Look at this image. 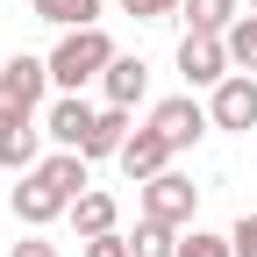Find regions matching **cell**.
<instances>
[{"label":"cell","mask_w":257,"mask_h":257,"mask_svg":"<svg viewBox=\"0 0 257 257\" xmlns=\"http://www.w3.org/2000/svg\"><path fill=\"white\" fill-rule=\"evenodd\" d=\"M107 64H114V43H107V29H64V36H57V50H50V86L79 93L86 79H100Z\"/></svg>","instance_id":"obj_1"},{"label":"cell","mask_w":257,"mask_h":257,"mask_svg":"<svg viewBox=\"0 0 257 257\" xmlns=\"http://www.w3.org/2000/svg\"><path fill=\"white\" fill-rule=\"evenodd\" d=\"M43 86H50V57H8L0 64V121H36L43 107Z\"/></svg>","instance_id":"obj_2"},{"label":"cell","mask_w":257,"mask_h":257,"mask_svg":"<svg viewBox=\"0 0 257 257\" xmlns=\"http://www.w3.org/2000/svg\"><path fill=\"white\" fill-rule=\"evenodd\" d=\"M193 214H200V186H193L186 172H157V179H143V221L186 229Z\"/></svg>","instance_id":"obj_3"},{"label":"cell","mask_w":257,"mask_h":257,"mask_svg":"<svg viewBox=\"0 0 257 257\" xmlns=\"http://www.w3.org/2000/svg\"><path fill=\"white\" fill-rule=\"evenodd\" d=\"M150 128H157V136H165L172 150H193V143H200L207 128H214V114L193 100V93H172V100H157V107H150Z\"/></svg>","instance_id":"obj_4"},{"label":"cell","mask_w":257,"mask_h":257,"mask_svg":"<svg viewBox=\"0 0 257 257\" xmlns=\"http://www.w3.org/2000/svg\"><path fill=\"white\" fill-rule=\"evenodd\" d=\"M214 128H236V136H250L257 128V72H229L214 86V100H207Z\"/></svg>","instance_id":"obj_5"},{"label":"cell","mask_w":257,"mask_h":257,"mask_svg":"<svg viewBox=\"0 0 257 257\" xmlns=\"http://www.w3.org/2000/svg\"><path fill=\"white\" fill-rule=\"evenodd\" d=\"M57 214H72V193L50 186L43 172H22V186H15V221H22V229H50Z\"/></svg>","instance_id":"obj_6"},{"label":"cell","mask_w":257,"mask_h":257,"mask_svg":"<svg viewBox=\"0 0 257 257\" xmlns=\"http://www.w3.org/2000/svg\"><path fill=\"white\" fill-rule=\"evenodd\" d=\"M179 79H186V93H193V86H221V79H229V43L186 29V43H179Z\"/></svg>","instance_id":"obj_7"},{"label":"cell","mask_w":257,"mask_h":257,"mask_svg":"<svg viewBox=\"0 0 257 257\" xmlns=\"http://www.w3.org/2000/svg\"><path fill=\"white\" fill-rule=\"evenodd\" d=\"M172 157H179V150L157 136V128H136V136L121 143L114 165H121V179H128V186H143V179H157V172H172Z\"/></svg>","instance_id":"obj_8"},{"label":"cell","mask_w":257,"mask_h":257,"mask_svg":"<svg viewBox=\"0 0 257 257\" xmlns=\"http://www.w3.org/2000/svg\"><path fill=\"white\" fill-rule=\"evenodd\" d=\"M93 121H100V107H86L79 93H64V100H50V114H43V136H50L57 150H86Z\"/></svg>","instance_id":"obj_9"},{"label":"cell","mask_w":257,"mask_h":257,"mask_svg":"<svg viewBox=\"0 0 257 257\" xmlns=\"http://www.w3.org/2000/svg\"><path fill=\"white\" fill-rule=\"evenodd\" d=\"M43 165V121H0V172H36Z\"/></svg>","instance_id":"obj_10"},{"label":"cell","mask_w":257,"mask_h":257,"mask_svg":"<svg viewBox=\"0 0 257 257\" xmlns=\"http://www.w3.org/2000/svg\"><path fill=\"white\" fill-rule=\"evenodd\" d=\"M100 93H107V107H136L143 93H150V72H143V57H121V50H114V64L100 72Z\"/></svg>","instance_id":"obj_11"},{"label":"cell","mask_w":257,"mask_h":257,"mask_svg":"<svg viewBox=\"0 0 257 257\" xmlns=\"http://www.w3.org/2000/svg\"><path fill=\"white\" fill-rule=\"evenodd\" d=\"M114 193H100V186H93V193H79V200H72V229L79 236H114Z\"/></svg>","instance_id":"obj_12"},{"label":"cell","mask_w":257,"mask_h":257,"mask_svg":"<svg viewBox=\"0 0 257 257\" xmlns=\"http://www.w3.org/2000/svg\"><path fill=\"white\" fill-rule=\"evenodd\" d=\"M136 136L128 128V107H100V121H93V136H86V157L100 165V157H121V143Z\"/></svg>","instance_id":"obj_13"},{"label":"cell","mask_w":257,"mask_h":257,"mask_svg":"<svg viewBox=\"0 0 257 257\" xmlns=\"http://www.w3.org/2000/svg\"><path fill=\"white\" fill-rule=\"evenodd\" d=\"M29 8L50 29H100V0H29Z\"/></svg>","instance_id":"obj_14"},{"label":"cell","mask_w":257,"mask_h":257,"mask_svg":"<svg viewBox=\"0 0 257 257\" xmlns=\"http://www.w3.org/2000/svg\"><path fill=\"white\" fill-rule=\"evenodd\" d=\"M236 8H243V0H186L179 15L200 29V36H229V29H236Z\"/></svg>","instance_id":"obj_15"},{"label":"cell","mask_w":257,"mask_h":257,"mask_svg":"<svg viewBox=\"0 0 257 257\" xmlns=\"http://www.w3.org/2000/svg\"><path fill=\"white\" fill-rule=\"evenodd\" d=\"M128 257H179V229H165V221H136Z\"/></svg>","instance_id":"obj_16"},{"label":"cell","mask_w":257,"mask_h":257,"mask_svg":"<svg viewBox=\"0 0 257 257\" xmlns=\"http://www.w3.org/2000/svg\"><path fill=\"white\" fill-rule=\"evenodd\" d=\"M221 43H229V64H243V72H257V15H236V29H229Z\"/></svg>","instance_id":"obj_17"},{"label":"cell","mask_w":257,"mask_h":257,"mask_svg":"<svg viewBox=\"0 0 257 257\" xmlns=\"http://www.w3.org/2000/svg\"><path fill=\"white\" fill-rule=\"evenodd\" d=\"M179 257H236V250H229V236H214V229H193V236H179Z\"/></svg>","instance_id":"obj_18"},{"label":"cell","mask_w":257,"mask_h":257,"mask_svg":"<svg viewBox=\"0 0 257 257\" xmlns=\"http://www.w3.org/2000/svg\"><path fill=\"white\" fill-rule=\"evenodd\" d=\"M179 8H186V0H121V15H136V22H165Z\"/></svg>","instance_id":"obj_19"},{"label":"cell","mask_w":257,"mask_h":257,"mask_svg":"<svg viewBox=\"0 0 257 257\" xmlns=\"http://www.w3.org/2000/svg\"><path fill=\"white\" fill-rule=\"evenodd\" d=\"M229 250H236V257H257V214H243L236 229H229Z\"/></svg>","instance_id":"obj_20"},{"label":"cell","mask_w":257,"mask_h":257,"mask_svg":"<svg viewBox=\"0 0 257 257\" xmlns=\"http://www.w3.org/2000/svg\"><path fill=\"white\" fill-rule=\"evenodd\" d=\"M79 257H128V236H86Z\"/></svg>","instance_id":"obj_21"},{"label":"cell","mask_w":257,"mask_h":257,"mask_svg":"<svg viewBox=\"0 0 257 257\" xmlns=\"http://www.w3.org/2000/svg\"><path fill=\"white\" fill-rule=\"evenodd\" d=\"M8 257H57V243H43V236H22Z\"/></svg>","instance_id":"obj_22"},{"label":"cell","mask_w":257,"mask_h":257,"mask_svg":"<svg viewBox=\"0 0 257 257\" xmlns=\"http://www.w3.org/2000/svg\"><path fill=\"white\" fill-rule=\"evenodd\" d=\"M243 8H250V15H257V0H243Z\"/></svg>","instance_id":"obj_23"}]
</instances>
